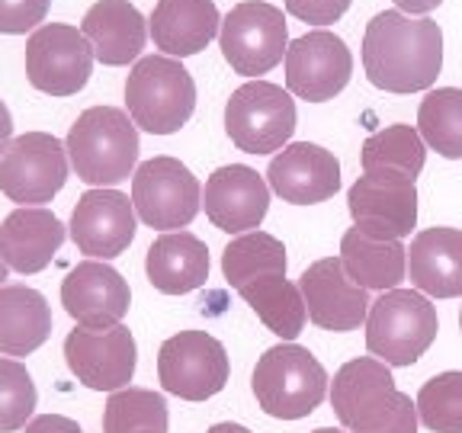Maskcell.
Masks as SVG:
<instances>
[{
    "label": "cell",
    "instance_id": "obj_24",
    "mask_svg": "<svg viewBox=\"0 0 462 433\" xmlns=\"http://www.w3.org/2000/svg\"><path fill=\"white\" fill-rule=\"evenodd\" d=\"M65 238L68 228L45 206H20L0 225L4 257H7L10 270H16L23 276L49 267L58 247L65 244Z\"/></svg>",
    "mask_w": 462,
    "mask_h": 433
},
{
    "label": "cell",
    "instance_id": "obj_34",
    "mask_svg": "<svg viewBox=\"0 0 462 433\" xmlns=\"http://www.w3.org/2000/svg\"><path fill=\"white\" fill-rule=\"evenodd\" d=\"M36 382L20 360H0V433H14L32 420L36 411Z\"/></svg>",
    "mask_w": 462,
    "mask_h": 433
},
{
    "label": "cell",
    "instance_id": "obj_18",
    "mask_svg": "<svg viewBox=\"0 0 462 433\" xmlns=\"http://www.w3.org/2000/svg\"><path fill=\"white\" fill-rule=\"evenodd\" d=\"M395 398L398 385L392 379V366L375 356H356L334 373L331 408L340 427H346L350 433L366 430L379 418H385Z\"/></svg>",
    "mask_w": 462,
    "mask_h": 433
},
{
    "label": "cell",
    "instance_id": "obj_41",
    "mask_svg": "<svg viewBox=\"0 0 462 433\" xmlns=\"http://www.w3.org/2000/svg\"><path fill=\"white\" fill-rule=\"evenodd\" d=\"M206 433H251V430H247V427H241V424H231V420H225V424L209 427Z\"/></svg>",
    "mask_w": 462,
    "mask_h": 433
},
{
    "label": "cell",
    "instance_id": "obj_27",
    "mask_svg": "<svg viewBox=\"0 0 462 433\" xmlns=\"http://www.w3.org/2000/svg\"><path fill=\"white\" fill-rule=\"evenodd\" d=\"M51 309L42 292L29 286L0 289V354L29 356L49 340Z\"/></svg>",
    "mask_w": 462,
    "mask_h": 433
},
{
    "label": "cell",
    "instance_id": "obj_17",
    "mask_svg": "<svg viewBox=\"0 0 462 433\" xmlns=\"http://www.w3.org/2000/svg\"><path fill=\"white\" fill-rule=\"evenodd\" d=\"M270 183L247 164H225L202 187V209L225 235L257 231L270 209Z\"/></svg>",
    "mask_w": 462,
    "mask_h": 433
},
{
    "label": "cell",
    "instance_id": "obj_36",
    "mask_svg": "<svg viewBox=\"0 0 462 433\" xmlns=\"http://www.w3.org/2000/svg\"><path fill=\"white\" fill-rule=\"evenodd\" d=\"M282 4H286V10L296 16V20L325 29V26H331V23H337L340 16L350 10L354 0H282Z\"/></svg>",
    "mask_w": 462,
    "mask_h": 433
},
{
    "label": "cell",
    "instance_id": "obj_21",
    "mask_svg": "<svg viewBox=\"0 0 462 433\" xmlns=\"http://www.w3.org/2000/svg\"><path fill=\"white\" fill-rule=\"evenodd\" d=\"M408 276L430 299L462 296V231L447 225L418 231L408 247Z\"/></svg>",
    "mask_w": 462,
    "mask_h": 433
},
{
    "label": "cell",
    "instance_id": "obj_5",
    "mask_svg": "<svg viewBox=\"0 0 462 433\" xmlns=\"http://www.w3.org/2000/svg\"><path fill=\"white\" fill-rule=\"evenodd\" d=\"M440 318L418 289H392L375 299L366 318V350L389 366H414L430 350Z\"/></svg>",
    "mask_w": 462,
    "mask_h": 433
},
{
    "label": "cell",
    "instance_id": "obj_8",
    "mask_svg": "<svg viewBox=\"0 0 462 433\" xmlns=\"http://www.w3.org/2000/svg\"><path fill=\"white\" fill-rule=\"evenodd\" d=\"M132 206L148 228L180 231L202 206V187L183 161L161 154L132 173Z\"/></svg>",
    "mask_w": 462,
    "mask_h": 433
},
{
    "label": "cell",
    "instance_id": "obj_6",
    "mask_svg": "<svg viewBox=\"0 0 462 433\" xmlns=\"http://www.w3.org/2000/svg\"><path fill=\"white\" fill-rule=\"evenodd\" d=\"M225 132L241 152H282L296 132V100L270 80H247L225 103Z\"/></svg>",
    "mask_w": 462,
    "mask_h": 433
},
{
    "label": "cell",
    "instance_id": "obj_9",
    "mask_svg": "<svg viewBox=\"0 0 462 433\" xmlns=\"http://www.w3.org/2000/svg\"><path fill=\"white\" fill-rule=\"evenodd\" d=\"M65 142H58L49 132H26L14 138L0 158V193L20 206H45L68 183Z\"/></svg>",
    "mask_w": 462,
    "mask_h": 433
},
{
    "label": "cell",
    "instance_id": "obj_39",
    "mask_svg": "<svg viewBox=\"0 0 462 433\" xmlns=\"http://www.w3.org/2000/svg\"><path fill=\"white\" fill-rule=\"evenodd\" d=\"M443 0H395V10H402V14L408 16H427L430 10L440 7Z\"/></svg>",
    "mask_w": 462,
    "mask_h": 433
},
{
    "label": "cell",
    "instance_id": "obj_40",
    "mask_svg": "<svg viewBox=\"0 0 462 433\" xmlns=\"http://www.w3.org/2000/svg\"><path fill=\"white\" fill-rule=\"evenodd\" d=\"M10 142H14V119H10L7 103L0 100V158H4V152L10 148Z\"/></svg>",
    "mask_w": 462,
    "mask_h": 433
},
{
    "label": "cell",
    "instance_id": "obj_31",
    "mask_svg": "<svg viewBox=\"0 0 462 433\" xmlns=\"http://www.w3.org/2000/svg\"><path fill=\"white\" fill-rule=\"evenodd\" d=\"M418 132L427 148L447 161L462 158V90L459 87H437L427 90L418 109Z\"/></svg>",
    "mask_w": 462,
    "mask_h": 433
},
{
    "label": "cell",
    "instance_id": "obj_35",
    "mask_svg": "<svg viewBox=\"0 0 462 433\" xmlns=\"http://www.w3.org/2000/svg\"><path fill=\"white\" fill-rule=\"evenodd\" d=\"M49 7L51 0H0V32H7V36L36 32Z\"/></svg>",
    "mask_w": 462,
    "mask_h": 433
},
{
    "label": "cell",
    "instance_id": "obj_22",
    "mask_svg": "<svg viewBox=\"0 0 462 433\" xmlns=\"http://www.w3.org/2000/svg\"><path fill=\"white\" fill-rule=\"evenodd\" d=\"M80 32L87 36L94 58L100 65L119 68L138 61L148 42V20L129 0H97L80 20Z\"/></svg>",
    "mask_w": 462,
    "mask_h": 433
},
{
    "label": "cell",
    "instance_id": "obj_42",
    "mask_svg": "<svg viewBox=\"0 0 462 433\" xmlns=\"http://www.w3.org/2000/svg\"><path fill=\"white\" fill-rule=\"evenodd\" d=\"M7 273H10V263H7V257H4V244H0V289H4V280H7Z\"/></svg>",
    "mask_w": 462,
    "mask_h": 433
},
{
    "label": "cell",
    "instance_id": "obj_15",
    "mask_svg": "<svg viewBox=\"0 0 462 433\" xmlns=\"http://www.w3.org/2000/svg\"><path fill=\"white\" fill-rule=\"evenodd\" d=\"M299 289L309 309V321L321 331L346 334L366 325L369 309H373L369 289L356 286L346 276L340 257H321L311 267H305V273L299 276Z\"/></svg>",
    "mask_w": 462,
    "mask_h": 433
},
{
    "label": "cell",
    "instance_id": "obj_14",
    "mask_svg": "<svg viewBox=\"0 0 462 433\" xmlns=\"http://www.w3.org/2000/svg\"><path fill=\"white\" fill-rule=\"evenodd\" d=\"M286 87L289 94L309 103H328L350 84L354 55L331 29L305 32L286 49Z\"/></svg>",
    "mask_w": 462,
    "mask_h": 433
},
{
    "label": "cell",
    "instance_id": "obj_26",
    "mask_svg": "<svg viewBox=\"0 0 462 433\" xmlns=\"http://www.w3.org/2000/svg\"><path fill=\"white\" fill-rule=\"evenodd\" d=\"M337 257L356 286L375 292L402 289V280L408 276V247L392 238H373L356 225L344 231Z\"/></svg>",
    "mask_w": 462,
    "mask_h": 433
},
{
    "label": "cell",
    "instance_id": "obj_33",
    "mask_svg": "<svg viewBox=\"0 0 462 433\" xmlns=\"http://www.w3.org/2000/svg\"><path fill=\"white\" fill-rule=\"evenodd\" d=\"M418 418L433 433H462V373H440L420 385Z\"/></svg>",
    "mask_w": 462,
    "mask_h": 433
},
{
    "label": "cell",
    "instance_id": "obj_1",
    "mask_svg": "<svg viewBox=\"0 0 462 433\" xmlns=\"http://www.w3.org/2000/svg\"><path fill=\"white\" fill-rule=\"evenodd\" d=\"M363 71L385 94L430 90L443 71V29L430 16L383 10L366 23Z\"/></svg>",
    "mask_w": 462,
    "mask_h": 433
},
{
    "label": "cell",
    "instance_id": "obj_2",
    "mask_svg": "<svg viewBox=\"0 0 462 433\" xmlns=\"http://www.w3.org/2000/svg\"><path fill=\"white\" fill-rule=\"evenodd\" d=\"M65 148L78 180L94 189H113L138 170V125L125 109H84L68 129Z\"/></svg>",
    "mask_w": 462,
    "mask_h": 433
},
{
    "label": "cell",
    "instance_id": "obj_3",
    "mask_svg": "<svg viewBox=\"0 0 462 433\" xmlns=\"http://www.w3.org/2000/svg\"><path fill=\"white\" fill-rule=\"evenodd\" d=\"M196 109L193 74L180 58H138L125 80V113L148 135H173L189 123Z\"/></svg>",
    "mask_w": 462,
    "mask_h": 433
},
{
    "label": "cell",
    "instance_id": "obj_37",
    "mask_svg": "<svg viewBox=\"0 0 462 433\" xmlns=\"http://www.w3.org/2000/svg\"><path fill=\"white\" fill-rule=\"evenodd\" d=\"M418 404L411 401V395H404V392H398L395 404L389 408V414L385 418H379L373 427H366V430H356V433H418Z\"/></svg>",
    "mask_w": 462,
    "mask_h": 433
},
{
    "label": "cell",
    "instance_id": "obj_43",
    "mask_svg": "<svg viewBox=\"0 0 462 433\" xmlns=\"http://www.w3.org/2000/svg\"><path fill=\"white\" fill-rule=\"evenodd\" d=\"M311 433H344V430H337V427H318V430H311Z\"/></svg>",
    "mask_w": 462,
    "mask_h": 433
},
{
    "label": "cell",
    "instance_id": "obj_11",
    "mask_svg": "<svg viewBox=\"0 0 462 433\" xmlns=\"http://www.w3.org/2000/svg\"><path fill=\"white\" fill-rule=\"evenodd\" d=\"M94 61L87 36L68 23H45L26 42V78L49 97H71L84 90Z\"/></svg>",
    "mask_w": 462,
    "mask_h": 433
},
{
    "label": "cell",
    "instance_id": "obj_20",
    "mask_svg": "<svg viewBox=\"0 0 462 433\" xmlns=\"http://www.w3.org/2000/svg\"><path fill=\"white\" fill-rule=\"evenodd\" d=\"M61 305L80 327H113L123 325L132 289L106 260H84L61 282Z\"/></svg>",
    "mask_w": 462,
    "mask_h": 433
},
{
    "label": "cell",
    "instance_id": "obj_16",
    "mask_svg": "<svg viewBox=\"0 0 462 433\" xmlns=\"http://www.w3.org/2000/svg\"><path fill=\"white\" fill-rule=\"evenodd\" d=\"M135 206L119 189H87L71 212L68 235L87 260H113L135 241Z\"/></svg>",
    "mask_w": 462,
    "mask_h": 433
},
{
    "label": "cell",
    "instance_id": "obj_25",
    "mask_svg": "<svg viewBox=\"0 0 462 433\" xmlns=\"http://www.w3.org/2000/svg\"><path fill=\"white\" fill-rule=\"evenodd\" d=\"M144 273L164 296H187L209 280V247L189 231H164L152 241L144 257Z\"/></svg>",
    "mask_w": 462,
    "mask_h": 433
},
{
    "label": "cell",
    "instance_id": "obj_19",
    "mask_svg": "<svg viewBox=\"0 0 462 433\" xmlns=\"http://www.w3.org/2000/svg\"><path fill=\"white\" fill-rule=\"evenodd\" d=\"M267 183L282 202L292 206L328 202L340 189V161L315 142H292L273 154Z\"/></svg>",
    "mask_w": 462,
    "mask_h": 433
},
{
    "label": "cell",
    "instance_id": "obj_30",
    "mask_svg": "<svg viewBox=\"0 0 462 433\" xmlns=\"http://www.w3.org/2000/svg\"><path fill=\"white\" fill-rule=\"evenodd\" d=\"M360 164H363V173L398 170V173H404V177L418 180L427 164V144L414 125H404V123L385 125V129L373 132V135L363 142Z\"/></svg>",
    "mask_w": 462,
    "mask_h": 433
},
{
    "label": "cell",
    "instance_id": "obj_23",
    "mask_svg": "<svg viewBox=\"0 0 462 433\" xmlns=\"http://www.w3.org/2000/svg\"><path fill=\"white\" fill-rule=\"evenodd\" d=\"M222 29V16L212 0H158L148 16L154 49L167 58L199 55Z\"/></svg>",
    "mask_w": 462,
    "mask_h": 433
},
{
    "label": "cell",
    "instance_id": "obj_38",
    "mask_svg": "<svg viewBox=\"0 0 462 433\" xmlns=\"http://www.w3.org/2000/svg\"><path fill=\"white\" fill-rule=\"evenodd\" d=\"M23 433H84V427L65 414H39L23 427Z\"/></svg>",
    "mask_w": 462,
    "mask_h": 433
},
{
    "label": "cell",
    "instance_id": "obj_29",
    "mask_svg": "<svg viewBox=\"0 0 462 433\" xmlns=\"http://www.w3.org/2000/svg\"><path fill=\"white\" fill-rule=\"evenodd\" d=\"M286 267L289 260L282 241L260 228L238 235L222 251V276L231 289L247 286V282L260 280V276H286Z\"/></svg>",
    "mask_w": 462,
    "mask_h": 433
},
{
    "label": "cell",
    "instance_id": "obj_28",
    "mask_svg": "<svg viewBox=\"0 0 462 433\" xmlns=\"http://www.w3.org/2000/svg\"><path fill=\"white\" fill-rule=\"evenodd\" d=\"M238 292L254 309V315L267 325L270 334H276L282 344H296V337L305 331V321H309V309H305L299 282H289L286 276L276 273L260 276V280L241 286Z\"/></svg>",
    "mask_w": 462,
    "mask_h": 433
},
{
    "label": "cell",
    "instance_id": "obj_4",
    "mask_svg": "<svg viewBox=\"0 0 462 433\" xmlns=\"http://www.w3.org/2000/svg\"><path fill=\"white\" fill-rule=\"evenodd\" d=\"M325 366L299 344H276L254 366L251 389L260 411L280 420L309 418L328 395Z\"/></svg>",
    "mask_w": 462,
    "mask_h": 433
},
{
    "label": "cell",
    "instance_id": "obj_32",
    "mask_svg": "<svg viewBox=\"0 0 462 433\" xmlns=\"http://www.w3.org/2000/svg\"><path fill=\"white\" fill-rule=\"evenodd\" d=\"M167 424L164 395L152 389H119L103 408V433H167Z\"/></svg>",
    "mask_w": 462,
    "mask_h": 433
},
{
    "label": "cell",
    "instance_id": "obj_44",
    "mask_svg": "<svg viewBox=\"0 0 462 433\" xmlns=\"http://www.w3.org/2000/svg\"><path fill=\"white\" fill-rule=\"evenodd\" d=\"M459 331H462V311H459Z\"/></svg>",
    "mask_w": 462,
    "mask_h": 433
},
{
    "label": "cell",
    "instance_id": "obj_12",
    "mask_svg": "<svg viewBox=\"0 0 462 433\" xmlns=\"http://www.w3.org/2000/svg\"><path fill=\"white\" fill-rule=\"evenodd\" d=\"M346 209L373 238L404 241L418 225V187L398 170H366L346 189Z\"/></svg>",
    "mask_w": 462,
    "mask_h": 433
},
{
    "label": "cell",
    "instance_id": "obj_7",
    "mask_svg": "<svg viewBox=\"0 0 462 433\" xmlns=\"http://www.w3.org/2000/svg\"><path fill=\"white\" fill-rule=\"evenodd\" d=\"M218 49L235 74L260 80V74L273 71L286 58L289 29L286 16L273 4L245 0L222 16L218 29Z\"/></svg>",
    "mask_w": 462,
    "mask_h": 433
},
{
    "label": "cell",
    "instance_id": "obj_10",
    "mask_svg": "<svg viewBox=\"0 0 462 433\" xmlns=\"http://www.w3.org/2000/svg\"><path fill=\"white\" fill-rule=\"evenodd\" d=\"M228 354L206 331H180L158 350V379L164 392L183 401H206L228 385Z\"/></svg>",
    "mask_w": 462,
    "mask_h": 433
},
{
    "label": "cell",
    "instance_id": "obj_13",
    "mask_svg": "<svg viewBox=\"0 0 462 433\" xmlns=\"http://www.w3.org/2000/svg\"><path fill=\"white\" fill-rule=\"evenodd\" d=\"M65 363L80 385L94 392L129 389L138 366V344L125 325L74 327L65 337Z\"/></svg>",
    "mask_w": 462,
    "mask_h": 433
}]
</instances>
